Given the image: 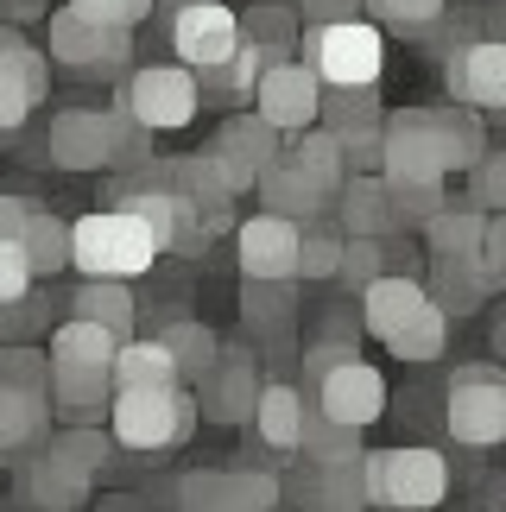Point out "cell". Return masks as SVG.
I'll return each instance as SVG.
<instances>
[{"mask_svg": "<svg viewBox=\"0 0 506 512\" xmlns=\"http://www.w3.org/2000/svg\"><path fill=\"white\" fill-rule=\"evenodd\" d=\"M51 13V0H0V19L7 26H26V19H45Z\"/></svg>", "mask_w": 506, "mask_h": 512, "instance_id": "680465c9", "label": "cell"}, {"mask_svg": "<svg viewBox=\"0 0 506 512\" xmlns=\"http://www.w3.org/2000/svg\"><path fill=\"white\" fill-rule=\"evenodd\" d=\"M108 165H114V171L152 165V133H146L140 121H127L121 108H108Z\"/></svg>", "mask_w": 506, "mask_h": 512, "instance_id": "7dc6e473", "label": "cell"}, {"mask_svg": "<svg viewBox=\"0 0 506 512\" xmlns=\"http://www.w3.org/2000/svg\"><path fill=\"white\" fill-rule=\"evenodd\" d=\"M431 512H475V506H431Z\"/></svg>", "mask_w": 506, "mask_h": 512, "instance_id": "91938a15", "label": "cell"}, {"mask_svg": "<svg viewBox=\"0 0 506 512\" xmlns=\"http://www.w3.org/2000/svg\"><path fill=\"white\" fill-rule=\"evenodd\" d=\"M190 430H197V399H190V386H146V392H114L108 399L114 449H133V456H146V462L184 449Z\"/></svg>", "mask_w": 506, "mask_h": 512, "instance_id": "7a4b0ae2", "label": "cell"}, {"mask_svg": "<svg viewBox=\"0 0 506 512\" xmlns=\"http://www.w3.org/2000/svg\"><path fill=\"white\" fill-rule=\"evenodd\" d=\"M235 260L241 279H298V222L260 209L253 222L235 228Z\"/></svg>", "mask_w": 506, "mask_h": 512, "instance_id": "2e32d148", "label": "cell"}, {"mask_svg": "<svg viewBox=\"0 0 506 512\" xmlns=\"http://www.w3.org/2000/svg\"><path fill=\"white\" fill-rule=\"evenodd\" d=\"M70 317H89V323H102V329H114V336H133V329H140V298H133V291L121 285V279H83L70 291Z\"/></svg>", "mask_w": 506, "mask_h": 512, "instance_id": "4316f807", "label": "cell"}, {"mask_svg": "<svg viewBox=\"0 0 506 512\" xmlns=\"http://www.w3.org/2000/svg\"><path fill=\"white\" fill-rule=\"evenodd\" d=\"M114 348H121V336L102 329V323H89V317H64L51 329V361L57 367H108Z\"/></svg>", "mask_w": 506, "mask_h": 512, "instance_id": "d590c367", "label": "cell"}, {"mask_svg": "<svg viewBox=\"0 0 506 512\" xmlns=\"http://www.w3.org/2000/svg\"><path fill=\"white\" fill-rule=\"evenodd\" d=\"M367 468V500L374 506H405V512H431L443 506V494H450V462L437 456V449H374V456H361Z\"/></svg>", "mask_w": 506, "mask_h": 512, "instance_id": "277c9868", "label": "cell"}, {"mask_svg": "<svg viewBox=\"0 0 506 512\" xmlns=\"http://www.w3.org/2000/svg\"><path fill=\"white\" fill-rule=\"evenodd\" d=\"M108 399H114L108 367H57L51 361V405L70 424H108Z\"/></svg>", "mask_w": 506, "mask_h": 512, "instance_id": "d4e9b609", "label": "cell"}, {"mask_svg": "<svg viewBox=\"0 0 506 512\" xmlns=\"http://www.w3.org/2000/svg\"><path fill=\"white\" fill-rule=\"evenodd\" d=\"M152 260H159V241L127 209L108 203L70 222V266L83 279H133V272H152Z\"/></svg>", "mask_w": 506, "mask_h": 512, "instance_id": "3957f363", "label": "cell"}, {"mask_svg": "<svg viewBox=\"0 0 506 512\" xmlns=\"http://www.w3.org/2000/svg\"><path fill=\"white\" fill-rule=\"evenodd\" d=\"M279 159H285L291 171H298L304 184L323 196V203L342 190V177H348L336 133H329V127H317V121H310V127H298V133H285V140H279Z\"/></svg>", "mask_w": 506, "mask_h": 512, "instance_id": "603a6c76", "label": "cell"}, {"mask_svg": "<svg viewBox=\"0 0 506 512\" xmlns=\"http://www.w3.org/2000/svg\"><path fill=\"white\" fill-rule=\"evenodd\" d=\"M19 494L32 506H45V512H76V506H89V475L70 468V462H57L51 449H38V456L19 468Z\"/></svg>", "mask_w": 506, "mask_h": 512, "instance_id": "cb8c5ba5", "label": "cell"}, {"mask_svg": "<svg viewBox=\"0 0 506 512\" xmlns=\"http://www.w3.org/2000/svg\"><path fill=\"white\" fill-rule=\"evenodd\" d=\"M342 146V165L348 171H380V121L374 127H355V133H336Z\"/></svg>", "mask_w": 506, "mask_h": 512, "instance_id": "db71d44e", "label": "cell"}, {"mask_svg": "<svg viewBox=\"0 0 506 512\" xmlns=\"http://www.w3.org/2000/svg\"><path fill=\"white\" fill-rule=\"evenodd\" d=\"M367 13L380 19V26H399V32H424V26H437L443 7L450 0H361Z\"/></svg>", "mask_w": 506, "mask_h": 512, "instance_id": "f907efd6", "label": "cell"}, {"mask_svg": "<svg viewBox=\"0 0 506 512\" xmlns=\"http://www.w3.org/2000/svg\"><path fill=\"white\" fill-rule=\"evenodd\" d=\"M272 506H279V475L260 462L197 468L178 481V512H272Z\"/></svg>", "mask_w": 506, "mask_h": 512, "instance_id": "ba28073f", "label": "cell"}, {"mask_svg": "<svg viewBox=\"0 0 506 512\" xmlns=\"http://www.w3.org/2000/svg\"><path fill=\"white\" fill-rule=\"evenodd\" d=\"M38 279H32V260H26V247L19 241H0V304H13V298H26Z\"/></svg>", "mask_w": 506, "mask_h": 512, "instance_id": "f5cc1de1", "label": "cell"}, {"mask_svg": "<svg viewBox=\"0 0 506 512\" xmlns=\"http://www.w3.org/2000/svg\"><path fill=\"white\" fill-rule=\"evenodd\" d=\"M298 64L323 89H374L386 70V32L374 19H310L298 26Z\"/></svg>", "mask_w": 506, "mask_h": 512, "instance_id": "6da1fadb", "label": "cell"}, {"mask_svg": "<svg viewBox=\"0 0 506 512\" xmlns=\"http://www.w3.org/2000/svg\"><path fill=\"white\" fill-rule=\"evenodd\" d=\"M386 184V177H380ZM443 184H386V209H393V228H424L443 209Z\"/></svg>", "mask_w": 506, "mask_h": 512, "instance_id": "bcb514c9", "label": "cell"}, {"mask_svg": "<svg viewBox=\"0 0 506 512\" xmlns=\"http://www.w3.org/2000/svg\"><path fill=\"white\" fill-rule=\"evenodd\" d=\"M45 449H51L57 462L83 468V475H95V468H108V462H114V437H108V424H70V430H57Z\"/></svg>", "mask_w": 506, "mask_h": 512, "instance_id": "7bdbcfd3", "label": "cell"}, {"mask_svg": "<svg viewBox=\"0 0 506 512\" xmlns=\"http://www.w3.org/2000/svg\"><path fill=\"white\" fill-rule=\"evenodd\" d=\"M127 114V121H140L146 133H178L197 121V108H203V95H197V70H184V64H146V70H133L127 83H121V102H114Z\"/></svg>", "mask_w": 506, "mask_h": 512, "instance_id": "8992f818", "label": "cell"}, {"mask_svg": "<svg viewBox=\"0 0 506 512\" xmlns=\"http://www.w3.org/2000/svg\"><path fill=\"white\" fill-rule=\"evenodd\" d=\"M108 380L114 392H146V386H184L178 380V367H171V354L159 336H127L121 348H114V361H108Z\"/></svg>", "mask_w": 506, "mask_h": 512, "instance_id": "484cf974", "label": "cell"}, {"mask_svg": "<svg viewBox=\"0 0 506 512\" xmlns=\"http://www.w3.org/2000/svg\"><path fill=\"white\" fill-rule=\"evenodd\" d=\"M386 272V241H374V234H342V260H336V285L361 291L367 279H380Z\"/></svg>", "mask_w": 506, "mask_h": 512, "instance_id": "f6af8a7d", "label": "cell"}, {"mask_svg": "<svg viewBox=\"0 0 506 512\" xmlns=\"http://www.w3.org/2000/svg\"><path fill=\"white\" fill-rule=\"evenodd\" d=\"M443 424L462 449H494L506 443V380L500 367L475 361L450 373V392H443Z\"/></svg>", "mask_w": 506, "mask_h": 512, "instance_id": "5b68a950", "label": "cell"}, {"mask_svg": "<svg viewBox=\"0 0 506 512\" xmlns=\"http://www.w3.org/2000/svg\"><path fill=\"white\" fill-rule=\"evenodd\" d=\"M152 7H165L171 51H178L184 70H209L241 45V19L222 0H152Z\"/></svg>", "mask_w": 506, "mask_h": 512, "instance_id": "30bf717a", "label": "cell"}, {"mask_svg": "<svg viewBox=\"0 0 506 512\" xmlns=\"http://www.w3.org/2000/svg\"><path fill=\"white\" fill-rule=\"evenodd\" d=\"M418 279H424V291H431V304L443 317H475V310L494 298V291L469 272V260H431V272H418Z\"/></svg>", "mask_w": 506, "mask_h": 512, "instance_id": "836d02e7", "label": "cell"}, {"mask_svg": "<svg viewBox=\"0 0 506 512\" xmlns=\"http://www.w3.org/2000/svg\"><path fill=\"white\" fill-rule=\"evenodd\" d=\"M51 291H26V298L0 304V342H32L38 329H51Z\"/></svg>", "mask_w": 506, "mask_h": 512, "instance_id": "c3c4849f", "label": "cell"}, {"mask_svg": "<svg viewBox=\"0 0 506 512\" xmlns=\"http://www.w3.org/2000/svg\"><path fill=\"white\" fill-rule=\"evenodd\" d=\"M298 279H247L241 291V317L253 336H266V342H285L291 336V317H298V291H291Z\"/></svg>", "mask_w": 506, "mask_h": 512, "instance_id": "f546056e", "label": "cell"}, {"mask_svg": "<svg viewBox=\"0 0 506 512\" xmlns=\"http://www.w3.org/2000/svg\"><path fill=\"white\" fill-rule=\"evenodd\" d=\"M329 222L342 234H374V241H393V209H386V184L380 171H348L342 190L329 196Z\"/></svg>", "mask_w": 506, "mask_h": 512, "instance_id": "7402d4cb", "label": "cell"}, {"mask_svg": "<svg viewBox=\"0 0 506 512\" xmlns=\"http://www.w3.org/2000/svg\"><path fill=\"white\" fill-rule=\"evenodd\" d=\"M190 399H197V418L209 424H247L253 418V399H260V361L253 348H216L197 380H190Z\"/></svg>", "mask_w": 506, "mask_h": 512, "instance_id": "7c38bea8", "label": "cell"}, {"mask_svg": "<svg viewBox=\"0 0 506 512\" xmlns=\"http://www.w3.org/2000/svg\"><path fill=\"white\" fill-rule=\"evenodd\" d=\"M253 196H260V209H272V215H285V222H310V215H323L329 203L317 190L304 184L298 171H291L285 159H272L260 177H253Z\"/></svg>", "mask_w": 506, "mask_h": 512, "instance_id": "1f68e13d", "label": "cell"}, {"mask_svg": "<svg viewBox=\"0 0 506 512\" xmlns=\"http://www.w3.org/2000/svg\"><path fill=\"white\" fill-rule=\"evenodd\" d=\"M367 512H405V506H367Z\"/></svg>", "mask_w": 506, "mask_h": 512, "instance_id": "94428289", "label": "cell"}, {"mask_svg": "<svg viewBox=\"0 0 506 512\" xmlns=\"http://www.w3.org/2000/svg\"><path fill=\"white\" fill-rule=\"evenodd\" d=\"M380 177L386 184H443V152H437V127L431 108H399L380 114Z\"/></svg>", "mask_w": 506, "mask_h": 512, "instance_id": "9c48e42d", "label": "cell"}, {"mask_svg": "<svg viewBox=\"0 0 506 512\" xmlns=\"http://www.w3.org/2000/svg\"><path fill=\"white\" fill-rule=\"evenodd\" d=\"M469 272L488 291L506 285V215H488V222H481V241L469 247Z\"/></svg>", "mask_w": 506, "mask_h": 512, "instance_id": "681fc988", "label": "cell"}, {"mask_svg": "<svg viewBox=\"0 0 506 512\" xmlns=\"http://www.w3.org/2000/svg\"><path fill=\"white\" fill-rule=\"evenodd\" d=\"M481 222H488V209L450 203V196H443V209L424 222V247H431V260H469V247L481 241Z\"/></svg>", "mask_w": 506, "mask_h": 512, "instance_id": "e575fe53", "label": "cell"}, {"mask_svg": "<svg viewBox=\"0 0 506 512\" xmlns=\"http://www.w3.org/2000/svg\"><path fill=\"white\" fill-rule=\"evenodd\" d=\"M26 203H19V196H7L0 190V241H19V234H26Z\"/></svg>", "mask_w": 506, "mask_h": 512, "instance_id": "9f6ffc18", "label": "cell"}, {"mask_svg": "<svg viewBox=\"0 0 506 512\" xmlns=\"http://www.w3.org/2000/svg\"><path fill=\"white\" fill-rule=\"evenodd\" d=\"M260 70H266V64H260V51H253L247 38H241V45L228 51L222 64L197 70V95H203V102H216V108H235V102H247V95H253Z\"/></svg>", "mask_w": 506, "mask_h": 512, "instance_id": "d6a6232c", "label": "cell"}, {"mask_svg": "<svg viewBox=\"0 0 506 512\" xmlns=\"http://www.w3.org/2000/svg\"><path fill=\"white\" fill-rule=\"evenodd\" d=\"M19 247H26V260H32V279H57V272L70 266V222L51 215V209H32Z\"/></svg>", "mask_w": 506, "mask_h": 512, "instance_id": "8d00e7d4", "label": "cell"}, {"mask_svg": "<svg viewBox=\"0 0 506 512\" xmlns=\"http://www.w3.org/2000/svg\"><path fill=\"white\" fill-rule=\"evenodd\" d=\"M272 512H310V506H272Z\"/></svg>", "mask_w": 506, "mask_h": 512, "instance_id": "6125c7cd", "label": "cell"}, {"mask_svg": "<svg viewBox=\"0 0 506 512\" xmlns=\"http://www.w3.org/2000/svg\"><path fill=\"white\" fill-rule=\"evenodd\" d=\"M310 405L323 411V418H336V424H380L386 418V373L380 367H367L361 354H342V361H329L317 380H310Z\"/></svg>", "mask_w": 506, "mask_h": 512, "instance_id": "8fae6325", "label": "cell"}, {"mask_svg": "<svg viewBox=\"0 0 506 512\" xmlns=\"http://www.w3.org/2000/svg\"><path fill=\"white\" fill-rule=\"evenodd\" d=\"M45 418H51V392H32V386L0 380V462L45 437Z\"/></svg>", "mask_w": 506, "mask_h": 512, "instance_id": "83f0119b", "label": "cell"}, {"mask_svg": "<svg viewBox=\"0 0 506 512\" xmlns=\"http://www.w3.org/2000/svg\"><path fill=\"white\" fill-rule=\"evenodd\" d=\"M469 203H475V209H488V215L506 209V159H500L494 146L469 165Z\"/></svg>", "mask_w": 506, "mask_h": 512, "instance_id": "816d5d0a", "label": "cell"}, {"mask_svg": "<svg viewBox=\"0 0 506 512\" xmlns=\"http://www.w3.org/2000/svg\"><path fill=\"white\" fill-rule=\"evenodd\" d=\"M386 348H393L399 361H437V354L450 348V317H443L437 304H424L412 323H399L393 336H386Z\"/></svg>", "mask_w": 506, "mask_h": 512, "instance_id": "60d3db41", "label": "cell"}, {"mask_svg": "<svg viewBox=\"0 0 506 512\" xmlns=\"http://www.w3.org/2000/svg\"><path fill=\"white\" fill-rule=\"evenodd\" d=\"M298 456H310V462H348V456H361V430H355V424L323 418L317 405H304V424H298Z\"/></svg>", "mask_w": 506, "mask_h": 512, "instance_id": "f35d334b", "label": "cell"}, {"mask_svg": "<svg viewBox=\"0 0 506 512\" xmlns=\"http://www.w3.org/2000/svg\"><path fill=\"white\" fill-rule=\"evenodd\" d=\"M374 121H380L374 89H323L317 127H329V133H355V127H374Z\"/></svg>", "mask_w": 506, "mask_h": 512, "instance_id": "ee69618b", "label": "cell"}, {"mask_svg": "<svg viewBox=\"0 0 506 512\" xmlns=\"http://www.w3.org/2000/svg\"><path fill=\"white\" fill-rule=\"evenodd\" d=\"M45 19H51V45H45L51 64H64V70H76V76L127 70V57H133V32H127V26L89 19V13H76L70 0H64V7H51Z\"/></svg>", "mask_w": 506, "mask_h": 512, "instance_id": "52a82bcc", "label": "cell"}, {"mask_svg": "<svg viewBox=\"0 0 506 512\" xmlns=\"http://www.w3.org/2000/svg\"><path fill=\"white\" fill-rule=\"evenodd\" d=\"M253 114H260L266 127H279V133H298L317 121V102H323V83L310 76L298 57H285V64H266L260 70V83H253Z\"/></svg>", "mask_w": 506, "mask_h": 512, "instance_id": "5bb4252c", "label": "cell"}, {"mask_svg": "<svg viewBox=\"0 0 506 512\" xmlns=\"http://www.w3.org/2000/svg\"><path fill=\"white\" fill-rule=\"evenodd\" d=\"M45 89H51L45 45H32L19 26L0 19V133L26 127L32 114H38V102H45Z\"/></svg>", "mask_w": 506, "mask_h": 512, "instance_id": "4fadbf2b", "label": "cell"}, {"mask_svg": "<svg viewBox=\"0 0 506 512\" xmlns=\"http://www.w3.org/2000/svg\"><path fill=\"white\" fill-rule=\"evenodd\" d=\"M304 19H355L361 13V0H298Z\"/></svg>", "mask_w": 506, "mask_h": 512, "instance_id": "6f0895ef", "label": "cell"}, {"mask_svg": "<svg viewBox=\"0 0 506 512\" xmlns=\"http://www.w3.org/2000/svg\"><path fill=\"white\" fill-rule=\"evenodd\" d=\"M235 19H241V38L260 51V64H285V57H298V7H285V0H260V7H247Z\"/></svg>", "mask_w": 506, "mask_h": 512, "instance_id": "f1b7e54d", "label": "cell"}, {"mask_svg": "<svg viewBox=\"0 0 506 512\" xmlns=\"http://www.w3.org/2000/svg\"><path fill=\"white\" fill-rule=\"evenodd\" d=\"M159 342H165V354H171V367H178V380L190 386L197 373L216 361V348H222V336L209 323H197V317H178V323H165L159 329Z\"/></svg>", "mask_w": 506, "mask_h": 512, "instance_id": "74e56055", "label": "cell"}, {"mask_svg": "<svg viewBox=\"0 0 506 512\" xmlns=\"http://www.w3.org/2000/svg\"><path fill=\"white\" fill-rule=\"evenodd\" d=\"M304 392L291 386V380H260V399H253V437L247 443H260L272 462H285L291 449H298V424H304Z\"/></svg>", "mask_w": 506, "mask_h": 512, "instance_id": "44dd1931", "label": "cell"}, {"mask_svg": "<svg viewBox=\"0 0 506 512\" xmlns=\"http://www.w3.org/2000/svg\"><path fill=\"white\" fill-rule=\"evenodd\" d=\"M336 260H342V228L323 215L298 222V279H336Z\"/></svg>", "mask_w": 506, "mask_h": 512, "instance_id": "ab89813d", "label": "cell"}, {"mask_svg": "<svg viewBox=\"0 0 506 512\" xmlns=\"http://www.w3.org/2000/svg\"><path fill=\"white\" fill-rule=\"evenodd\" d=\"M443 76H450V95H456L462 108H481V114H500L506 108V45H494V38L462 45Z\"/></svg>", "mask_w": 506, "mask_h": 512, "instance_id": "ac0fdd59", "label": "cell"}, {"mask_svg": "<svg viewBox=\"0 0 506 512\" xmlns=\"http://www.w3.org/2000/svg\"><path fill=\"white\" fill-rule=\"evenodd\" d=\"M165 165H171V184L197 203L209 241L235 228V190H228V177H222V165L209 159V152H184V159H165Z\"/></svg>", "mask_w": 506, "mask_h": 512, "instance_id": "ffe728a7", "label": "cell"}, {"mask_svg": "<svg viewBox=\"0 0 506 512\" xmlns=\"http://www.w3.org/2000/svg\"><path fill=\"white\" fill-rule=\"evenodd\" d=\"M279 140H285V133H279V127H266L260 114H228V121L216 127V146H209V159L222 165L228 190L247 196V190H253V177H260L272 159H279Z\"/></svg>", "mask_w": 506, "mask_h": 512, "instance_id": "9a60e30c", "label": "cell"}, {"mask_svg": "<svg viewBox=\"0 0 506 512\" xmlns=\"http://www.w3.org/2000/svg\"><path fill=\"white\" fill-rule=\"evenodd\" d=\"M355 298H361V329L374 342H386L399 323H412L418 310L431 304V291H424L418 272H380V279H367Z\"/></svg>", "mask_w": 506, "mask_h": 512, "instance_id": "d6986e66", "label": "cell"}, {"mask_svg": "<svg viewBox=\"0 0 506 512\" xmlns=\"http://www.w3.org/2000/svg\"><path fill=\"white\" fill-rule=\"evenodd\" d=\"M367 456V449H361ZM361 456H348V462H317L323 468V487H317V512H367L374 500H367V468Z\"/></svg>", "mask_w": 506, "mask_h": 512, "instance_id": "b9f144b4", "label": "cell"}, {"mask_svg": "<svg viewBox=\"0 0 506 512\" xmlns=\"http://www.w3.org/2000/svg\"><path fill=\"white\" fill-rule=\"evenodd\" d=\"M76 13H89V19H108V26H140V19H152V0H70Z\"/></svg>", "mask_w": 506, "mask_h": 512, "instance_id": "11a10c76", "label": "cell"}, {"mask_svg": "<svg viewBox=\"0 0 506 512\" xmlns=\"http://www.w3.org/2000/svg\"><path fill=\"white\" fill-rule=\"evenodd\" d=\"M285 7H298V0H285Z\"/></svg>", "mask_w": 506, "mask_h": 512, "instance_id": "be15d7a7", "label": "cell"}, {"mask_svg": "<svg viewBox=\"0 0 506 512\" xmlns=\"http://www.w3.org/2000/svg\"><path fill=\"white\" fill-rule=\"evenodd\" d=\"M45 159L57 171H102L108 165V114H95V108H64V114H51V127H45Z\"/></svg>", "mask_w": 506, "mask_h": 512, "instance_id": "e0dca14e", "label": "cell"}, {"mask_svg": "<svg viewBox=\"0 0 506 512\" xmlns=\"http://www.w3.org/2000/svg\"><path fill=\"white\" fill-rule=\"evenodd\" d=\"M431 127H437V152H443V171H469L481 152H488V127H481V108H431Z\"/></svg>", "mask_w": 506, "mask_h": 512, "instance_id": "4dcf8cb0", "label": "cell"}]
</instances>
